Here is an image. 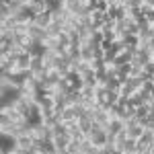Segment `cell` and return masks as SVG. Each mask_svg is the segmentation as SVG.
<instances>
[{"label":"cell","instance_id":"6da1fadb","mask_svg":"<svg viewBox=\"0 0 154 154\" xmlns=\"http://www.w3.org/2000/svg\"><path fill=\"white\" fill-rule=\"evenodd\" d=\"M86 138L95 144V146L103 148V146H107V144H109V131H107L105 125H99V123H95V125H93V131H91Z\"/></svg>","mask_w":154,"mask_h":154},{"label":"cell","instance_id":"7a4b0ae2","mask_svg":"<svg viewBox=\"0 0 154 154\" xmlns=\"http://www.w3.org/2000/svg\"><path fill=\"white\" fill-rule=\"evenodd\" d=\"M31 134H33V138H35V140H51V138H54L51 128L45 125V123H41V121H37V123L31 125Z\"/></svg>","mask_w":154,"mask_h":154},{"label":"cell","instance_id":"3957f363","mask_svg":"<svg viewBox=\"0 0 154 154\" xmlns=\"http://www.w3.org/2000/svg\"><path fill=\"white\" fill-rule=\"evenodd\" d=\"M35 138H33V134L31 131H25L21 136H17L14 138V146L17 148H23V150H29V152L33 154V148H35Z\"/></svg>","mask_w":154,"mask_h":154},{"label":"cell","instance_id":"277c9868","mask_svg":"<svg viewBox=\"0 0 154 154\" xmlns=\"http://www.w3.org/2000/svg\"><path fill=\"white\" fill-rule=\"evenodd\" d=\"M58 148L54 140H37L35 142V148H33V154H56Z\"/></svg>","mask_w":154,"mask_h":154},{"label":"cell","instance_id":"5b68a950","mask_svg":"<svg viewBox=\"0 0 154 154\" xmlns=\"http://www.w3.org/2000/svg\"><path fill=\"white\" fill-rule=\"evenodd\" d=\"M27 33L33 37V41H35V43H43V41H45V37H48V29H43V27H39V25H35V23H29Z\"/></svg>","mask_w":154,"mask_h":154},{"label":"cell","instance_id":"8992f818","mask_svg":"<svg viewBox=\"0 0 154 154\" xmlns=\"http://www.w3.org/2000/svg\"><path fill=\"white\" fill-rule=\"evenodd\" d=\"M76 119H78V111H76L74 105H68L60 111V121L62 123H70V121H76Z\"/></svg>","mask_w":154,"mask_h":154},{"label":"cell","instance_id":"52a82bcc","mask_svg":"<svg viewBox=\"0 0 154 154\" xmlns=\"http://www.w3.org/2000/svg\"><path fill=\"white\" fill-rule=\"evenodd\" d=\"M54 21V11H43V12H37L35 19H33V23L39 25V27H43V29H48V25Z\"/></svg>","mask_w":154,"mask_h":154},{"label":"cell","instance_id":"ba28073f","mask_svg":"<svg viewBox=\"0 0 154 154\" xmlns=\"http://www.w3.org/2000/svg\"><path fill=\"white\" fill-rule=\"evenodd\" d=\"M125 130V121L119 117H111V121L107 123V131H109V136H117L119 131Z\"/></svg>","mask_w":154,"mask_h":154},{"label":"cell","instance_id":"9c48e42d","mask_svg":"<svg viewBox=\"0 0 154 154\" xmlns=\"http://www.w3.org/2000/svg\"><path fill=\"white\" fill-rule=\"evenodd\" d=\"M51 140H54V144H56V148H58V152H60V150H66V148H68L72 136L68 134V131H64V134H56Z\"/></svg>","mask_w":154,"mask_h":154},{"label":"cell","instance_id":"30bf717a","mask_svg":"<svg viewBox=\"0 0 154 154\" xmlns=\"http://www.w3.org/2000/svg\"><path fill=\"white\" fill-rule=\"evenodd\" d=\"M131 62H134V51L131 49H121L113 60L115 66H123V64H131Z\"/></svg>","mask_w":154,"mask_h":154},{"label":"cell","instance_id":"8fae6325","mask_svg":"<svg viewBox=\"0 0 154 154\" xmlns=\"http://www.w3.org/2000/svg\"><path fill=\"white\" fill-rule=\"evenodd\" d=\"M152 58H154V54L148 48H138L136 54H134V60L140 62V64H148V62H152Z\"/></svg>","mask_w":154,"mask_h":154},{"label":"cell","instance_id":"7c38bea8","mask_svg":"<svg viewBox=\"0 0 154 154\" xmlns=\"http://www.w3.org/2000/svg\"><path fill=\"white\" fill-rule=\"evenodd\" d=\"M31 60H33V56L29 54V51H21L19 56H17V68H21V70H29V66H31Z\"/></svg>","mask_w":154,"mask_h":154},{"label":"cell","instance_id":"4fadbf2b","mask_svg":"<svg viewBox=\"0 0 154 154\" xmlns=\"http://www.w3.org/2000/svg\"><path fill=\"white\" fill-rule=\"evenodd\" d=\"M125 131H128V136H130V138L140 140V138L144 136V131H146V128H144L142 123L138 121V123H131V125H128V128H125Z\"/></svg>","mask_w":154,"mask_h":154},{"label":"cell","instance_id":"5bb4252c","mask_svg":"<svg viewBox=\"0 0 154 154\" xmlns=\"http://www.w3.org/2000/svg\"><path fill=\"white\" fill-rule=\"evenodd\" d=\"M107 97H109V88H107L105 84H97L95 86V101L99 105H105Z\"/></svg>","mask_w":154,"mask_h":154},{"label":"cell","instance_id":"9a60e30c","mask_svg":"<svg viewBox=\"0 0 154 154\" xmlns=\"http://www.w3.org/2000/svg\"><path fill=\"white\" fill-rule=\"evenodd\" d=\"M78 125H80V131H82L84 136H88V134L93 131V125H95V121L88 117V115H82V117H78Z\"/></svg>","mask_w":154,"mask_h":154},{"label":"cell","instance_id":"2e32d148","mask_svg":"<svg viewBox=\"0 0 154 154\" xmlns=\"http://www.w3.org/2000/svg\"><path fill=\"white\" fill-rule=\"evenodd\" d=\"M64 27H66L64 23H60V21H56V19H54V21L48 25V35L49 37H58L60 33L64 31Z\"/></svg>","mask_w":154,"mask_h":154},{"label":"cell","instance_id":"e0dca14e","mask_svg":"<svg viewBox=\"0 0 154 154\" xmlns=\"http://www.w3.org/2000/svg\"><path fill=\"white\" fill-rule=\"evenodd\" d=\"M80 60L93 62V60H95V48H91L88 43H82V45H80Z\"/></svg>","mask_w":154,"mask_h":154},{"label":"cell","instance_id":"ac0fdd59","mask_svg":"<svg viewBox=\"0 0 154 154\" xmlns=\"http://www.w3.org/2000/svg\"><path fill=\"white\" fill-rule=\"evenodd\" d=\"M80 150H82V154H99V146H95L88 138H84L80 142Z\"/></svg>","mask_w":154,"mask_h":154},{"label":"cell","instance_id":"d6986e66","mask_svg":"<svg viewBox=\"0 0 154 154\" xmlns=\"http://www.w3.org/2000/svg\"><path fill=\"white\" fill-rule=\"evenodd\" d=\"M128 101H130L134 107H142V105H146V103H150V101H148V99H146V97H144L140 91H138V93H134V95H131Z\"/></svg>","mask_w":154,"mask_h":154},{"label":"cell","instance_id":"ffe728a7","mask_svg":"<svg viewBox=\"0 0 154 154\" xmlns=\"http://www.w3.org/2000/svg\"><path fill=\"white\" fill-rule=\"evenodd\" d=\"M142 74H144V64L134 60L130 64V76H142Z\"/></svg>","mask_w":154,"mask_h":154},{"label":"cell","instance_id":"44dd1931","mask_svg":"<svg viewBox=\"0 0 154 154\" xmlns=\"http://www.w3.org/2000/svg\"><path fill=\"white\" fill-rule=\"evenodd\" d=\"M80 95H82V99H95V86H82Z\"/></svg>","mask_w":154,"mask_h":154},{"label":"cell","instance_id":"7402d4cb","mask_svg":"<svg viewBox=\"0 0 154 154\" xmlns=\"http://www.w3.org/2000/svg\"><path fill=\"white\" fill-rule=\"evenodd\" d=\"M123 6L125 8H144V0H125Z\"/></svg>","mask_w":154,"mask_h":154},{"label":"cell","instance_id":"603a6c76","mask_svg":"<svg viewBox=\"0 0 154 154\" xmlns=\"http://www.w3.org/2000/svg\"><path fill=\"white\" fill-rule=\"evenodd\" d=\"M144 6H150V8H154V0H144Z\"/></svg>","mask_w":154,"mask_h":154},{"label":"cell","instance_id":"cb8c5ba5","mask_svg":"<svg viewBox=\"0 0 154 154\" xmlns=\"http://www.w3.org/2000/svg\"><path fill=\"white\" fill-rule=\"evenodd\" d=\"M150 101H154V84H152V88H150Z\"/></svg>","mask_w":154,"mask_h":154},{"label":"cell","instance_id":"d4e9b609","mask_svg":"<svg viewBox=\"0 0 154 154\" xmlns=\"http://www.w3.org/2000/svg\"><path fill=\"white\" fill-rule=\"evenodd\" d=\"M80 2H84V4H91V0H80Z\"/></svg>","mask_w":154,"mask_h":154},{"label":"cell","instance_id":"484cf974","mask_svg":"<svg viewBox=\"0 0 154 154\" xmlns=\"http://www.w3.org/2000/svg\"><path fill=\"white\" fill-rule=\"evenodd\" d=\"M140 154H152V152H150V150H148V152H140Z\"/></svg>","mask_w":154,"mask_h":154}]
</instances>
